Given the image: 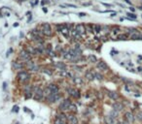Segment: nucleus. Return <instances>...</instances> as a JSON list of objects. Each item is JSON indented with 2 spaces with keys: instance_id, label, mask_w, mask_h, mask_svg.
Wrapping results in <instances>:
<instances>
[{
  "instance_id": "1",
  "label": "nucleus",
  "mask_w": 142,
  "mask_h": 124,
  "mask_svg": "<svg viewBox=\"0 0 142 124\" xmlns=\"http://www.w3.org/2000/svg\"><path fill=\"white\" fill-rule=\"evenodd\" d=\"M18 78H19V81L22 83H27L30 79V76H29V74L26 71H21L18 74Z\"/></svg>"
},
{
  "instance_id": "2",
  "label": "nucleus",
  "mask_w": 142,
  "mask_h": 124,
  "mask_svg": "<svg viewBox=\"0 0 142 124\" xmlns=\"http://www.w3.org/2000/svg\"><path fill=\"white\" fill-rule=\"evenodd\" d=\"M42 32L46 36H52V28L48 22H45L42 24Z\"/></svg>"
},
{
  "instance_id": "3",
  "label": "nucleus",
  "mask_w": 142,
  "mask_h": 124,
  "mask_svg": "<svg viewBox=\"0 0 142 124\" xmlns=\"http://www.w3.org/2000/svg\"><path fill=\"white\" fill-rule=\"evenodd\" d=\"M59 98H60V94L58 92H54L47 97V100H48L50 103H54V102H57Z\"/></svg>"
},
{
  "instance_id": "4",
  "label": "nucleus",
  "mask_w": 142,
  "mask_h": 124,
  "mask_svg": "<svg viewBox=\"0 0 142 124\" xmlns=\"http://www.w3.org/2000/svg\"><path fill=\"white\" fill-rule=\"evenodd\" d=\"M72 105L71 104V101L69 100V99H65V100L62 101V103L60 104L59 106V110L60 111H67L70 109V106Z\"/></svg>"
},
{
  "instance_id": "5",
  "label": "nucleus",
  "mask_w": 142,
  "mask_h": 124,
  "mask_svg": "<svg viewBox=\"0 0 142 124\" xmlns=\"http://www.w3.org/2000/svg\"><path fill=\"white\" fill-rule=\"evenodd\" d=\"M129 33H130V38L132 40H140L142 37V34L136 29H129Z\"/></svg>"
},
{
  "instance_id": "6",
  "label": "nucleus",
  "mask_w": 142,
  "mask_h": 124,
  "mask_svg": "<svg viewBox=\"0 0 142 124\" xmlns=\"http://www.w3.org/2000/svg\"><path fill=\"white\" fill-rule=\"evenodd\" d=\"M34 99L35 100H41L44 96V91L40 88V87H35V90H34Z\"/></svg>"
},
{
  "instance_id": "7",
  "label": "nucleus",
  "mask_w": 142,
  "mask_h": 124,
  "mask_svg": "<svg viewBox=\"0 0 142 124\" xmlns=\"http://www.w3.org/2000/svg\"><path fill=\"white\" fill-rule=\"evenodd\" d=\"M19 57L25 61H29L30 60V53L28 52H26V49H22L19 53Z\"/></svg>"
},
{
  "instance_id": "8",
  "label": "nucleus",
  "mask_w": 142,
  "mask_h": 124,
  "mask_svg": "<svg viewBox=\"0 0 142 124\" xmlns=\"http://www.w3.org/2000/svg\"><path fill=\"white\" fill-rule=\"evenodd\" d=\"M112 108H113V110L116 111V112H121V111H123V109H124V105H123L122 103H120V102H116V103H114V104L112 105Z\"/></svg>"
},
{
  "instance_id": "9",
  "label": "nucleus",
  "mask_w": 142,
  "mask_h": 124,
  "mask_svg": "<svg viewBox=\"0 0 142 124\" xmlns=\"http://www.w3.org/2000/svg\"><path fill=\"white\" fill-rule=\"evenodd\" d=\"M125 117H126V120L128 123H132L134 121V116L133 114L130 112H128L125 113Z\"/></svg>"
},
{
  "instance_id": "10",
  "label": "nucleus",
  "mask_w": 142,
  "mask_h": 124,
  "mask_svg": "<svg viewBox=\"0 0 142 124\" xmlns=\"http://www.w3.org/2000/svg\"><path fill=\"white\" fill-rule=\"evenodd\" d=\"M76 31L80 35H83L86 32V26L84 25V24H78V25L76 26Z\"/></svg>"
},
{
  "instance_id": "11",
  "label": "nucleus",
  "mask_w": 142,
  "mask_h": 124,
  "mask_svg": "<svg viewBox=\"0 0 142 124\" xmlns=\"http://www.w3.org/2000/svg\"><path fill=\"white\" fill-rule=\"evenodd\" d=\"M26 66H27L28 69H30V70H32V71H38V69H39V67L36 66V65L34 64L33 61H27Z\"/></svg>"
},
{
  "instance_id": "12",
  "label": "nucleus",
  "mask_w": 142,
  "mask_h": 124,
  "mask_svg": "<svg viewBox=\"0 0 142 124\" xmlns=\"http://www.w3.org/2000/svg\"><path fill=\"white\" fill-rule=\"evenodd\" d=\"M97 68L102 70V71H107L108 70V65L104 61H100V62L97 63Z\"/></svg>"
},
{
  "instance_id": "13",
  "label": "nucleus",
  "mask_w": 142,
  "mask_h": 124,
  "mask_svg": "<svg viewBox=\"0 0 142 124\" xmlns=\"http://www.w3.org/2000/svg\"><path fill=\"white\" fill-rule=\"evenodd\" d=\"M68 93H69L71 96H73L74 98H79V96H80L79 91L76 90V89H73V88H70V89L68 90Z\"/></svg>"
},
{
  "instance_id": "14",
  "label": "nucleus",
  "mask_w": 142,
  "mask_h": 124,
  "mask_svg": "<svg viewBox=\"0 0 142 124\" xmlns=\"http://www.w3.org/2000/svg\"><path fill=\"white\" fill-rule=\"evenodd\" d=\"M25 93H26V97L28 99V98H31L32 97V90H31V87L30 86H26L25 88Z\"/></svg>"
},
{
  "instance_id": "15",
  "label": "nucleus",
  "mask_w": 142,
  "mask_h": 124,
  "mask_svg": "<svg viewBox=\"0 0 142 124\" xmlns=\"http://www.w3.org/2000/svg\"><path fill=\"white\" fill-rule=\"evenodd\" d=\"M68 120L70 121V124H78V118L75 115H69L68 116Z\"/></svg>"
},
{
  "instance_id": "16",
  "label": "nucleus",
  "mask_w": 142,
  "mask_h": 124,
  "mask_svg": "<svg viewBox=\"0 0 142 124\" xmlns=\"http://www.w3.org/2000/svg\"><path fill=\"white\" fill-rule=\"evenodd\" d=\"M108 96L112 99V100H117V99L119 98V95H118L116 92H114V91H109L108 92Z\"/></svg>"
},
{
  "instance_id": "17",
  "label": "nucleus",
  "mask_w": 142,
  "mask_h": 124,
  "mask_svg": "<svg viewBox=\"0 0 142 124\" xmlns=\"http://www.w3.org/2000/svg\"><path fill=\"white\" fill-rule=\"evenodd\" d=\"M86 78L89 81H92L96 77H94V74H92V72H87L86 73Z\"/></svg>"
},
{
  "instance_id": "18",
  "label": "nucleus",
  "mask_w": 142,
  "mask_h": 124,
  "mask_svg": "<svg viewBox=\"0 0 142 124\" xmlns=\"http://www.w3.org/2000/svg\"><path fill=\"white\" fill-rule=\"evenodd\" d=\"M105 121H106V123H107V124H114V123H115V119H114V118H112L110 115L105 116Z\"/></svg>"
},
{
  "instance_id": "19",
  "label": "nucleus",
  "mask_w": 142,
  "mask_h": 124,
  "mask_svg": "<svg viewBox=\"0 0 142 124\" xmlns=\"http://www.w3.org/2000/svg\"><path fill=\"white\" fill-rule=\"evenodd\" d=\"M55 66L57 67V68H59L60 70H65V65L63 64V63H61V62H57L56 64H55Z\"/></svg>"
},
{
  "instance_id": "20",
  "label": "nucleus",
  "mask_w": 142,
  "mask_h": 124,
  "mask_svg": "<svg viewBox=\"0 0 142 124\" xmlns=\"http://www.w3.org/2000/svg\"><path fill=\"white\" fill-rule=\"evenodd\" d=\"M109 115H110L112 118H114V119H115V118H117V116H118V112H116V111H114V110H113V111H111V112H110Z\"/></svg>"
},
{
  "instance_id": "21",
  "label": "nucleus",
  "mask_w": 142,
  "mask_h": 124,
  "mask_svg": "<svg viewBox=\"0 0 142 124\" xmlns=\"http://www.w3.org/2000/svg\"><path fill=\"white\" fill-rule=\"evenodd\" d=\"M127 16H128V18H130V19H136V15H135V14L128 13Z\"/></svg>"
},
{
  "instance_id": "22",
  "label": "nucleus",
  "mask_w": 142,
  "mask_h": 124,
  "mask_svg": "<svg viewBox=\"0 0 142 124\" xmlns=\"http://www.w3.org/2000/svg\"><path fill=\"white\" fill-rule=\"evenodd\" d=\"M93 27H94V31H96L97 33H99L100 32V30H101V26L100 25H98V24H96Z\"/></svg>"
},
{
  "instance_id": "23",
  "label": "nucleus",
  "mask_w": 142,
  "mask_h": 124,
  "mask_svg": "<svg viewBox=\"0 0 142 124\" xmlns=\"http://www.w3.org/2000/svg\"><path fill=\"white\" fill-rule=\"evenodd\" d=\"M54 124H64V122H63V121H62V120H61V119L58 116V117L56 118V120H55V123H54Z\"/></svg>"
},
{
  "instance_id": "24",
  "label": "nucleus",
  "mask_w": 142,
  "mask_h": 124,
  "mask_svg": "<svg viewBox=\"0 0 142 124\" xmlns=\"http://www.w3.org/2000/svg\"><path fill=\"white\" fill-rule=\"evenodd\" d=\"M118 39H119V40H127L128 39V36L126 34H121V35L118 36Z\"/></svg>"
},
{
  "instance_id": "25",
  "label": "nucleus",
  "mask_w": 142,
  "mask_h": 124,
  "mask_svg": "<svg viewBox=\"0 0 142 124\" xmlns=\"http://www.w3.org/2000/svg\"><path fill=\"white\" fill-rule=\"evenodd\" d=\"M89 59H90L91 62H97V57L94 56V55H90V56H89Z\"/></svg>"
},
{
  "instance_id": "26",
  "label": "nucleus",
  "mask_w": 142,
  "mask_h": 124,
  "mask_svg": "<svg viewBox=\"0 0 142 124\" xmlns=\"http://www.w3.org/2000/svg\"><path fill=\"white\" fill-rule=\"evenodd\" d=\"M94 77H96L97 80H99V81H101V80H102V76L100 75L99 73H94Z\"/></svg>"
},
{
  "instance_id": "27",
  "label": "nucleus",
  "mask_w": 142,
  "mask_h": 124,
  "mask_svg": "<svg viewBox=\"0 0 142 124\" xmlns=\"http://www.w3.org/2000/svg\"><path fill=\"white\" fill-rule=\"evenodd\" d=\"M43 72H44L45 74H47V75H49V76H51L52 74H53V73H52V71H50V69H44V70H43Z\"/></svg>"
},
{
  "instance_id": "28",
  "label": "nucleus",
  "mask_w": 142,
  "mask_h": 124,
  "mask_svg": "<svg viewBox=\"0 0 142 124\" xmlns=\"http://www.w3.org/2000/svg\"><path fill=\"white\" fill-rule=\"evenodd\" d=\"M136 117H137V119H138L139 121H141V122H142V112H139L137 113Z\"/></svg>"
},
{
  "instance_id": "29",
  "label": "nucleus",
  "mask_w": 142,
  "mask_h": 124,
  "mask_svg": "<svg viewBox=\"0 0 142 124\" xmlns=\"http://www.w3.org/2000/svg\"><path fill=\"white\" fill-rule=\"evenodd\" d=\"M14 66H15V68H16V69H19V68H21V67H22V65H21V64H19L18 62H15Z\"/></svg>"
},
{
  "instance_id": "30",
  "label": "nucleus",
  "mask_w": 142,
  "mask_h": 124,
  "mask_svg": "<svg viewBox=\"0 0 142 124\" xmlns=\"http://www.w3.org/2000/svg\"><path fill=\"white\" fill-rule=\"evenodd\" d=\"M74 82H75V83H82V80L80 79V78H74Z\"/></svg>"
},
{
  "instance_id": "31",
  "label": "nucleus",
  "mask_w": 142,
  "mask_h": 124,
  "mask_svg": "<svg viewBox=\"0 0 142 124\" xmlns=\"http://www.w3.org/2000/svg\"><path fill=\"white\" fill-rule=\"evenodd\" d=\"M58 117L63 121V122H65L66 121V118H65V115L64 114H60V115H58Z\"/></svg>"
},
{
  "instance_id": "32",
  "label": "nucleus",
  "mask_w": 142,
  "mask_h": 124,
  "mask_svg": "<svg viewBox=\"0 0 142 124\" xmlns=\"http://www.w3.org/2000/svg\"><path fill=\"white\" fill-rule=\"evenodd\" d=\"M66 7H71V8H77L76 5H73V4H65Z\"/></svg>"
},
{
  "instance_id": "33",
  "label": "nucleus",
  "mask_w": 142,
  "mask_h": 124,
  "mask_svg": "<svg viewBox=\"0 0 142 124\" xmlns=\"http://www.w3.org/2000/svg\"><path fill=\"white\" fill-rule=\"evenodd\" d=\"M13 112H19V107H18V106H14V107H13Z\"/></svg>"
},
{
  "instance_id": "34",
  "label": "nucleus",
  "mask_w": 142,
  "mask_h": 124,
  "mask_svg": "<svg viewBox=\"0 0 142 124\" xmlns=\"http://www.w3.org/2000/svg\"><path fill=\"white\" fill-rule=\"evenodd\" d=\"M69 110H72V111H76V107L74 106V105H71L70 106V109Z\"/></svg>"
},
{
  "instance_id": "35",
  "label": "nucleus",
  "mask_w": 142,
  "mask_h": 124,
  "mask_svg": "<svg viewBox=\"0 0 142 124\" xmlns=\"http://www.w3.org/2000/svg\"><path fill=\"white\" fill-rule=\"evenodd\" d=\"M85 16H87V14L86 13H79V17H85Z\"/></svg>"
},
{
  "instance_id": "36",
  "label": "nucleus",
  "mask_w": 142,
  "mask_h": 124,
  "mask_svg": "<svg viewBox=\"0 0 142 124\" xmlns=\"http://www.w3.org/2000/svg\"><path fill=\"white\" fill-rule=\"evenodd\" d=\"M42 10H43V12H44V13H46V14L48 13V9L45 8V7H43V8H42Z\"/></svg>"
},
{
  "instance_id": "37",
  "label": "nucleus",
  "mask_w": 142,
  "mask_h": 124,
  "mask_svg": "<svg viewBox=\"0 0 142 124\" xmlns=\"http://www.w3.org/2000/svg\"><path fill=\"white\" fill-rule=\"evenodd\" d=\"M6 85H7V83H6V82H4V83H3V90H5V89H6Z\"/></svg>"
},
{
  "instance_id": "38",
  "label": "nucleus",
  "mask_w": 142,
  "mask_h": 124,
  "mask_svg": "<svg viewBox=\"0 0 142 124\" xmlns=\"http://www.w3.org/2000/svg\"><path fill=\"white\" fill-rule=\"evenodd\" d=\"M103 5H104V6H106V7H112V5H111V4H107V3H103Z\"/></svg>"
},
{
  "instance_id": "39",
  "label": "nucleus",
  "mask_w": 142,
  "mask_h": 124,
  "mask_svg": "<svg viewBox=\"0 0 142 124\" xmlns=\"http://www.w3.org/2000/svg\"><path fill=\"white\" fill-rule=\"evenodd\" d=\"M18 26H19V23L18 22H15L14 23V27H18Z\"/></svg>"
},
{
  "instance_id": "40",
  "label": "nucleus",
  "mask_w": 142,
  "mask_h": 124,
  "mask_svg": "<svg viewBox=\"0 0 142 124\" xmlns=\"http://www.w3.org/2000/svg\"><path fill=\"white\" fill-rule=\"evenodd\" d=\"M125 2H127L128 4H129V5H131V2L129 1V0H125Z\"/></svg>"
},
{
  "instance_id": "41",
  "label": "nucleus",
  "mask_w": 142,
  "mask_h": 124,
  "mask_svg": "<svg viewBox=\"0 0 142 124\" xmlns=\"http://www.w3.org/2000/svg\"><path fill=\"white\" fill-rule=\"evenodd\" d=\"M129 9H130V11H131V12H134V11H135V9H134V8H132V7H130Z\"/></svg>"
},
{
  "instance_id": "42",
  "label": "nucleus",
  "mask_w": 142,
  "mask_h": 124,
  "mask_svg": "<svg viewBox=\"0 0 142 124\" xmlns=\"http://www.w3.org/2000/svg\"><path fill=\"white\" fill-rule=\"evenodd\" d=\"M16 124H19V123H16Z\"/></svg>"
}]
</instances>
